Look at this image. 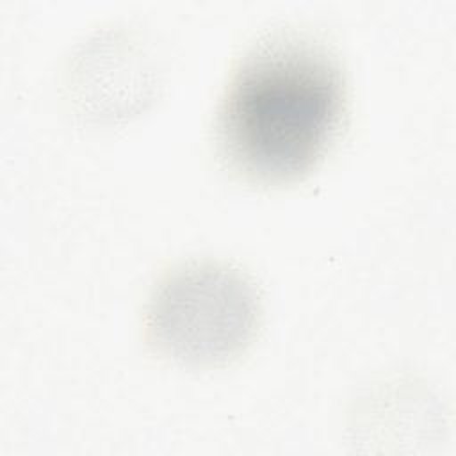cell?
<instances>
[{
    "label": "cell",
    "instance_id": "7a4b0ae2",
    "mask_svg": "<svg viewBox=\"0 0 456 456\" xmlns=\"http://www.w3.org/2000/svg\"><path fill=\"white\" fill-rule=\"evenodd\" d=\"M258 322L253 285L221 264H191L169 274L148 305L155 347L189 365H221L251 342Z\"/></svg>",
    "mask_w": 456,
    "mask_h": 456
},
{
    "label": "cell",
    "instance_id": "6da1fadb",
    "mask_svg": "<svg viewBox=\"0 0 456 456\" xmlns=\"http://www.w3.org/2000/svg\"><path fill=\"white\" fill-rule=\"evenodd\" d=\"M342 112L344 78L328 48L303 34H271L232 77L219 146L230 167L251 182H292L322 160Z\"/></svg>",
    "mask_w": 456,
    "mask_h": 456
}]
</instances>
